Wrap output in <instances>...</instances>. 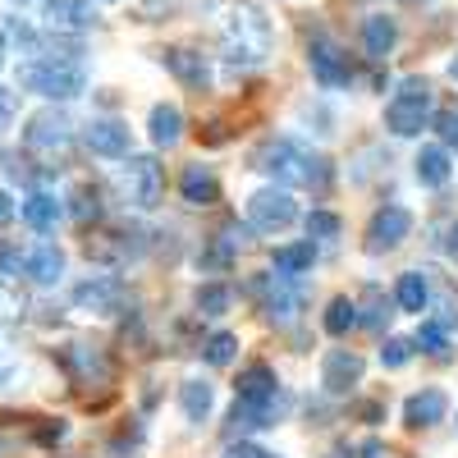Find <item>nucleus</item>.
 <instances>
[{
  "label": "nucleus",
  "instance_id": "4",
  "mask_svg": "<svg viewBox=\"0 0 458 458\" xmlns=\"http://www.w3.org/2000/svg\"><path fill=\"white\" fill-rule=\"evenodd\" d=\"M431 124V83L427 79H403L399 97L386 106V129L399 138H417Z\"/></svg>",
  "mask_w": 458,
  "mask_h": 458
},
{
  "label": "nucleus",
  "instance_id": "38",
  "mask_svg": "<svg viewBox=\"0 0 458 458\" xmlns=\"http://www.w3.org/2000/svg\"><path fill=\"white\" fill-rule=\"evenodd\" d=\"M445 252H449V257L458 261V220L449 225V239H445Z\"/></svg>",
  "mask_w": 458,
  "mask_h": 458
},
{
  "label": "nucleus",
  "instance_id": "33",
  "mask_svg": "<svg viewBox=\"0 0 458 458\" xmlns=\"http://www.w3.org/2000/svg\"><path fill=\"white\" fill-rule=\"evenodd\" d=\"M412 353H417V344H412V339H386V349H380V362L394 371V367H408Z\"/></svg>",
  "mask_w": 458,
  "mask_h": 458
},
{
  "label": "nucleus",
  "instance_id": "10",
  "mask_svg": "<svg viewBox=\"0 0 458 458\" xmlns=\"http://www.w3.org/2000/svg\"><path fill=\"white\" fill-rule=\"evenodd\" d=\"M412 229V211L408 207H380L367 225V252L380 257V252H394Z\"/></svg>",
  "mask_w": 458,
  "mask_h": 458
},
{
  "label": "nucleus",
  "instance_id": "14",
  "mask_svg": "<svg viewBox=\"0 0 458 458\" xmlns=\"http://www.w3.org/2000/svg\"><path fill=\"white\" fill-rule=\"evenodd\" d=\"M362 380V358L349 353V349H330L326 362H321V386L330 394H349L353 386Z\"/></svg>",
  "mask_w": 458,
  "mask_h": 458
},
{
  "label": "nucleus",
  "instance_id": "19",
  "mask_svg": "<svg viewBox=\"0 0 458 458\" xmlns=\"http://www.w3.org/2000/svg\"><path fill=\"white\" fill-rule=\"evenodd\" d=\"M23 271L32 276V284H55L64 276V252L55 243H37L28 257H23Z\"/></svg>",
  "mask_w": 458,
  "mask_h": 458
},
{
  "label": "nucleus",
  "instance_id": "40",
  "mask_svg": "<svg viewBox=\"0 0 458 458\" xmlns=\"http://www.w3.org/2000/svg\"><path fill=\"white\" fill-rule=\"evenodd\" d=\"M358 412H362V417H367V422H376V417H380V412H386V408H380V403H362V408H358Z\"/></svg>",
  "mask_w": 458,
  "mask_h": 458
},
{
  "label": "nucleus",
  "instance_id": "39",
  "mask_svg": "<svg viewBox=\"0 0 458 458\" xmlns=\"http://www.w3.org/2000/svg\"><path fill=\"white\" fill-rule=\"evenodd\" d=\"M14 216V202H10V193H0V225H5Z\"/></svg>",
  "mask_w": 458,
  "mask_h": 458
},
{
  "label": "nucleus",
  "instance_id": "41",
  "mask_svg": "<svg viewBox=\"0 0 458 458\" xmlns=\"http://www.w3.org/2000/svg\"><path fill=\"white\" fill-rule=\"evenodd\" d=\"M0 69H5V32H0Z\"/></svg>",
  "mask_w": 458,
  "mask_h": 458
},
{
  "label": "nucleus",
  "instance_id": "23",
  "mask_svg": "<svg viewBox=\"0 0 458 458\" xmlns=\"http://www.w3.org/2000/svg\"><path fill=\"white\" fill-rule=\"evenodd\" d=\"M60 216H64V207L55 202V193H32L23 202V220H28V229H37V234H51V229L60 225Z\"/></svg>",
  "mask_w": 458,
  "mask_h": 458
},
{
  "label": "nucleus",
  "instance_id": "25",
  "mask_svg": "<svg viewBox=\"0 0 458 458\" xmlns=\"http://www.w3.org/2000/svg\"><path fill=\"white\" fill-rule=\"evenodd\" d=\"M312 261H317V243H312V239L289 243V248H276V271H280V276H302V271H312Z\"/></svg>",
  "mask_w": 458,
  "mask_h": 458
},
{
  "label": "nucleus",
  "instance_id": "31",
  "mask_svg": "<svg viewBox=\"0 0 458 458\" xmlns=\"http://www.w3.org/2000/svg\"><path fill=\"white\" fill-rule=\"evenodd\" d=\"M339 229H344V220H339L335 211H312V216H308V239H312V243L339 239Z\"/></svg>",
  "mask_w": 458,
  "mask_h": 458
},
{
  "label": "nucleus",
  "instance_id": "35",
  "mask_svg": "<svg viewBox=\"0 0 458 458\" xmlns=\"http://www.w3.org/2000/svg\"><path fill=\"white\" fill-rule=\"evenodd\" d=\"M73 216H79V220H97L101 216V202H97V193H92V188H79V193H73Z\"/></svg>",
  "mask_w": 458,
  "mask_h": 458
},
{
  "label": "nucleus",
  "instance_id": "7",
  "mask_svg": "<svg viewBox=\"0 0 458 458\" xmlns=\"http://www.w3.org/2000/svg\"><path fill=\"white\" fill-rule=\"evenodd\" d=\"M293 220H298V207L284 188H261V193L248 198V225L261 229V234H280Z\"/></svg>",
  "mask_w": 458,
  "mask_h": 458
},
{
  "label": "nucleus",
  "instance_id": "37",
  "mask_svg": "<svg viewBox=\"0 0 458 458\" xmlns=\"http://www.w3.org/2000/svg\"><path fill=\"white\" fill-rule=\"evenodd\" d=\"M358 458H390V449L380 445V440H362L358 445Z\"/></svg>",
  "mask_w": 458,
  "mask_h": 458
},
{
  "label": "nucleus",
  "instance_id": "16",
  "mask_svg": "<svg viewBox=\"0 0 458 458\" xmlns=\"http://www.w3.org/2000/svg\"><path fill=\"white\" fill-rule=\"evenodd\" d=\"M179 193H183L188 207H216L220 202V179H216L211 165H188L179 174Z\"/></svg>",
  "mask_w": 458,
  "mask_h": 458
},
{
  "label": "nucleus",
  "instance_id": "42",
  "mask_svg": "<svg viewBox=\"0 0 458 458\" xmlns=\"http://www.w3.org/2000/svg\"><path fill=\"white\" fill-rule=\"evenodd\" d=\"M449 79H458V55L449 60Z\"/></svg>",
  "mask_w": 458,
  "mask_h": 458
},
{
  "label": "nucleus",
  "instance_id": "21",
  "mask_svg": "<svg viewBox=\"0 0 458 458\" xmlns=\"http://www.w3.org/2000/svg\"><path fill=\"white\" fill-rule=\"evenodd\" d=\"M412 170H417V179H422L427 188H445L454 179V161H449L445 147H422L417 161H412Z\"/></svg>",
  "mask_w": 458,
  "mask_h": 458
},
{
  "label": "nucleus",
  "instance_id": "9",
  "mask_svg": "<svg viewBox=\"0 0 458 458\" xmlns=\"http://www.w3.org/2000/svg\"><path fill=\"white\" fill-rule=\"evenodd\" d=\"M124 298H129V284L120 276H92L73 289V302H79L83 312H97V317H114L124 308Z\"/></svg>",
  "mask_w": 458,
  "mask_h": 458
},
{
  "label": "nucleus",
  "instance_id": "22",
  "mask_svg": "<svg viewBox=\"0 0 458 458\" xmlns=\"http://www.w3.org/2000/svg\"><path fill=\"white\" fill-rule=\"evenodd\" d=\"M147 129H151V142H157V147H174L183 138V110L170 106V101L151 106V124Z\"/></svg>",
  "mask_w": 458,
  "mask_h": 458
},
{
  "label": "nucleus",
  "instance_id": "2",
  "mask_svg": "<svg viewBox=\"0 0 458 458\" xmlns=\"http://www.w3.org/2000/svg\"><path fill=\"white\" fill-rule=\"evenodd\" d=\"M252 165L280 179L284 188H326L330 183V161L298 138H266L252 151Z\"/></svg>",
  "mask_w": 458,
  "mask_h": 458
},
{
  "label": "nucleus",
  "instance_id": "27",
  "mask_svg": "<svg viewBox=\"0 0 458 458\" xmlns=\"http://www.w3.org/2000/svg\"><path fill=\"white\" fill-rule=\"evenodd\" d=\"M362 302L367 308H358V312H367V317H358V326H367V330H380L394 312H390V298H380V289L376 284H367V293H362Z\"/></svg>",
  "mask_w": 458,
  "mask_h": 458
},
{
  "label": "nucleus",
  "instance_id": "13",
  "mask_svg": "<svg viewBox=\"0 0 458 458\" xmlns=\"http://www.w3.org/2000/svg\"><path fill=\"white\" fill-rule=\"evenodd\" d=\"M42 23L51 32H83L97 23V10L88 0H42Z\"/></svg>",
  "mask_w": 458,
  "mask_h": 458
},
{
  "label": "nucleus",
  "instance_id": "11",
  "mask_svg": "<svg viewBox=\"0 0 458 458\" xmlns=\"http://www.w3.org/2000/svg\"><path fill=\"white\" fill-rule=\"evenodd\" d=\"M289 280L293 276H257L252 280V289L261 293V308L271 321H293L298 308H302V289H293Z\"/></svg>",
  "mask_w": 458,
  "mask_h": 458
},
{
  "label": "nucleus",
  "instance_id": "34",
  "mask_svg": "<svg viewBox=\"0 0 458 458\" xmlns=\"http://www.w3.org/2000/svg\"><path fill=\"white\" fill-rule=\"evenodd\" d=\"M436 133H440L445 147H458V106H449V110L436 114Z\"/></svg>",
  "mask_w": 458,
  "mask_h": 458
},
{
  "label": "nucleus",
  "instance_id": "44",
  "mask_svg": "<svg viewBox=\"0 0 458 458\" xmlns=\"http://www.w3.org/2000/svg\"><path fill=\"white\" fill-rule=\"evenodd\" d=\"M266 458H276V454H266Z\"/></svg>",
  "mask_w": 458,
  "mask_h": 458
},
{
  "label": "nucleus",
  "instance_id": "5",
  "mask_svg": "<svg viewBox=\"0 0 458 458\" xmlns=\"http://www.w3.org/2000/svg\"><path fill=\"white\" fill-rule=\"evenodd\" d=\"M114 188L120 198L138 211H151L161 202V188H165V174L157 165V157H124V165L114 170Z\"/></svg>",
  "mask_w": 458,
  "mask_h": 458
},
{
  "label": "nucleus",
  "instance_id": "29",
  "mask_svg": "<svg viewBox=\"0 0 458 458\" xmlns=\"http://www.w3.org/2000/svg\"><path fill=\"white\" fill-rule=\"evenodd\" d=\"M234 353H239V335H229V330H220V335H211L202 344V358L211 367H229V362H234Z\"/></svg>",
  "mask_w": 458,
  "mask_h": 458
},
{
  "label": "nucleus",
  "instance_id": "15",
  "mask_svg": "<svg viewBox=\"0 0 458 458\" xmlns=\"http://www.w3.org/2000/svg\"><path fill=\"white\" fill-rule=\"evenodd\" d=\"M60 358H64V367H69L73 376H79V386H92V380H97V386H106V380H110V358H106L101 349H88V344H69Z\"/></svg>",
  "mask_w": 458,
  "mask_h": 458
},
{
  "label": "nucleus",
  "instance_id": "1",
  "mask_svg": "<svg viewBox=\"0 0 458 458\" xmlns=\"http://www.w3.org/2000/svg\"><path fill=\"white\" fill-rule=\"evenodd\" d=\"M220 19H216V32H220V47H225V60L234 69H257L266 64L276 47V28L257 5H243V0H220L211 5Z\"/></svg>",
  "mask_w": 458,
  "mask_h": 458
},
{
  "label": "nucleus",
  "instance_id": "36",
  "mask_svg": "<svg viewBox=\"0 0 458 458\" xmlns=\"http://www.w3.org/2000/svg\"><path fill=\"white\" fill-rule=\"evenodd\" d=\"M14 114H19V92L0 88V133H5V129L14 124Z\"/></svg>",
  "mask_w": 458,
  "mask_h": 458
},
{
  "label": "nucleus",
  "instance_id": "17",
  "mask_svg": "<svg viewBox=\"0 0 458 458\" xmlns=\"http://www.w3.org/2000/svg\"><path fill=\"white\" fill-rule=\"evenodd\" d=\"M165 69L174 73L179 83H188V88H207V83H211V64H207V55L193 51V47H170V51H165Z\"/></svg>",
  "mask_w": 458,
  "mask_h": 458
},
{
  "label": "nucleus",
  "instance_id": "26",
  "mask_svg": "<svg viewBox=\"0 0 458 458\" xmlns=\"http://www.w3.org/2000/svg\"><path fill=\"white\" fill-rule=\"evenodd\" d=\"M394 298H399V308H403V312H422V308H427V298H431L427 276H422V271H408V276H399Z\"/></svg>",
  "mask_w": 458,
  "mask_h": 458
},
{
  "label": "nucleus",
  "instance_id": "18",
  "mask_svg": "<svg viewBox=\"0 0 458 458\" xmlns=\"http://www.w3.org/2000/svg\"><path fill=\"white\" fill-rule=\"evenodd\" d=\"M445 412H449V394L445 390H417L403 403V422L408 427H436V422H445Z\"/></svg>",
  "mask_w": 458,
  "mask_h": 458
},
{
  "label": "nucleus",
  "instance_id": "32",
  "mask_svg": "<svg viewBox=\"0 0 458 458\" xmlns=\"http://www.w3.org/2000/svg\"><path fill=\"white\" fill-rule=\"evenodd\" d=\"M417 349H422V353H431V358H445L449 353V339H445V326H422V330H417Z\"/></svg>",
  "mask_w": 458,
  "mask_h": 458
},
{
  "label": "nucleus",
  "instance_id": "20",
  "mask_svg": "<svg viewBox=\"0 0 458 458\" xmlns=\"http://www.w3.org/2000/svg\"><path fill=\"white\" fill-rule=\"evenodd\" d=\"M394 42H399V28H394L390 14H371V19L362 23V47H367L371 60H386V55L394 51Z\"/></svg>",
  "mask_w": 458,
  "mask_h": 458
},
{
  "label": "nucleus",
  "instance_id": "6",
  "mask_svg": "<svg viewBox=\"0 0 458 458\" xmlns=\"http://www.w3.org/2000/svg\"><path fill=\"white\" fill-rule=\"evenodd\" d=\"M69 142H73V124H69V114H60V110L32 114L28 129H23V147L32 151V157H47V161L64 157Z\"/></svg>",
  "mask_w": 458,
  "mask_h": 458
},
{
  "label": "nucleus",
  "instance_id": "3",
  "mask_svg": "<svg viewBox=\"0 0 458 458\" xmlns=\"http://www.w3.org/2000/svg\"><path fill=\"white\" fill-rule=\"evenodd\" d=\"M19 88L47 97V101H73L88 88V69L69 55H42V60L19 64Z\"/></svg>",
  "mask_w": 458,
  "mask_h": 458
},
{
  "label": "nucleus",
  "instance_id": "28",
  "mask_svg": "<svg viewBox=\"0 0 458 458\" xmlns=\"http://www.w3.org/2000/svg\"><path fill=\"white\" fill-rule=\"evenodd\" d=\"M353 326H358V302L353 298H335L326 308V330L330 335H349Z\"/></svg>",
  "mask_w": 458,
  "mask_h": 458
},
{
  "label": "nucleus",
  "instance_id": "12",
  "mask_svg": "<svg viewBox=\"0 0 458 458\" xmlns=\"http://www.w3.org/2000/svg\"><path fill=\"white\" fill-rule=\"evenodd\" d=\"M83 142L97 151V157H106V161H124L129 151H133V133H129V124L124 120H92L88 129H83Z\"/></svg>",
  "mask_w": 458,
  "mask_h": 458
},
{
  "label": "nucleus",
  "instance_id": "24",
  "mask_svg": "<svg viewBox=\"0 0 458 458\" xmlns=\"http://www.w3.org/2000/svg\"><path fill=\"white\" fill-rule=\"evenodd\" d=\"M179 403H183L188 422H202V417L216 408V390L207 386V380H183V386H179Z\"/></svg>",
  "mask_w": 458,
  "mask_h": 458
},
{
  "label": "nucleus",
  "instance_id": "30",
  "mask_svg": "<svg viewBox=\"0 0 458 458\" xmlns=\"http://www.w3.org/2000/svg\"><path fill=\"white\" fill-rule=\"evenodd\" d=\"M229 302H234V293H229V284H220V280L198 289V312H202V317H225Z\"/></svg>",
  "mask_w": 458,
  "mask_h": 458
},
{
  "label": "nucleus",
  "instance_id": "8",
  "mask_svg": "<svg viewBox=\"0 0 458 458\" xmlns=\"http://www.w3.org/2000/svg\"><path fill=\"white\" fill-rule=\"evenodd\" d=\"M308 60H312V79H317L321 88H349V83H353V64H349V55H344L326 32L312 37Z\"/></svg>",
  "mask_w": 458,
  "mask_h": 458
},
{
  "label": "nucleus",
  "instance_id": "43",
  "mask_svg": "<svg viewBox=\"0 0 458 458\" xmlns=\"http://www.w3.org/2000/svg\"><path fill=\"white\" fill-rule=\"evenodd\" d=\"M0 380H5V371H0Z\"/></svg>",
  "mask_w": 458,
  "mask_h": 458
}]
</instances>
